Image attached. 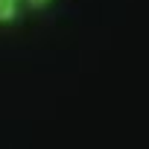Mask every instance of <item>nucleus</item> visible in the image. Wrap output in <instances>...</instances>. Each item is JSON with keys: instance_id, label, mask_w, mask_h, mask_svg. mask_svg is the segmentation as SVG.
<instances>
[{"instance_id": "f257e3e1", "label": "nucleus", "mask_w": 149, "mask_h": 149, "mask_svg": "<svg viewBox=\"0 0 149 149\" xmlns=\"http://www.w3.org/2000/svg\"><path fill=\"white\" fill-rule=\"evenodd\" d=\"M24 0H0V26H12L21 21Z\"/></svg>"}, {"instance_id": "f03ea898", "label": "nucleus", "mask_w": 149, "mask_h": 149, "mask_svg": "<svg viewBox=\"0 0 149 149\" xmlns=\"http://www.w3.org/2000/svg\"><path fill=\"white\" fill-rule=\"evenodd\" d=\"M26 6H32V9H44V6H50L53 0H24Z\"/></svg>"}]
</instances>
